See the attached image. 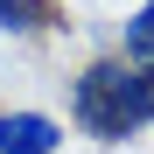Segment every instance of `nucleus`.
I'll return each instance as SVG.
<instances>
[{
  "label": "nucleus",
  "instance_id": "nucleus-1",
  "mask_svg": "<svg viewBox=\"0 0 154 154\" xmlns=\"http://www.w3.org/2000/svg\"><path fill=\"white\" fill-rule=\"evenodd\" d=\"M70 119H77V133L119 147L126 133H140V126L154 119V84H147L133 63L98 56V63H84V70L70 77Z\"/></svg>",
  "mask_w": 154,
  "mask_h": 154
},
{
  "label": "nucleus",
  "instance_id": "nucleus-2",
  "mask_svg": "<svg viewBox=\"0 0 154 154\" xmlns=\"http://www.w3.org/2000/svg\"><path fill=\"white\" fill-rule=\"evenodd\" d=\"M56 147H63V126L49 112L0 105V154H56Z\"/></svg>",
  "mask_w": 154,
  "mask_h": 154
},
{
  "label": "nucleus",
  "instance_id": "nucleus-3",
  "mask_svg": "<svg viewBox=\"0 0 154 154\" xmlns=\"http://www.w3.org/2000/svg\"><path fill=\"white\" fill-rule=\"evenodd\" d=\"M119 63H133L147 84H154V0H140L126 14V35H119Z\"/></svg>",
  "mask_w": 154,
  "mask_h": 154
},
{
  "label": "nucleus",
  "instance_id": "nucleus-4",
  "mask_svg": "<svg viewBox=\"0 0 154 154\" xmlns=\"http://www.w3.org/2000/svg\"><path fill=\"white\" fill-rule=\"evenodd\" d=\"M42 28H56L49 0H0V35H42Z\"/></svg>",
  "mask_w": 154,
  "mask_h": 154
},
{
  "label": "nucleus",
  "instance_id": "nucleus-5",
  "mask_svg": "<svg viewBox=\"0 0 154 154\" xmlns=\"http://www.w3.org/2000/svg\"><path fill=\"white\" fill-rule=\"evenodd\" d=\"M147 126H154V119H147Z\"/></svg>",
  "mask_w": 154,
  "mask_h": 154
}]
</instances>
